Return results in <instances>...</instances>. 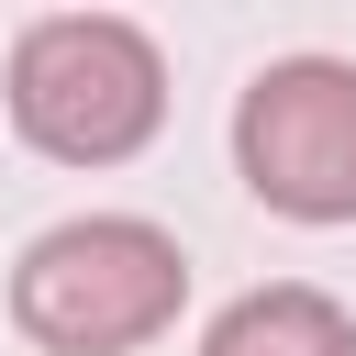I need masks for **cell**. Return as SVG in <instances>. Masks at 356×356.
<instances>
[{
  "label": "cell",
  "mask_w": 356,
  "mask_h": 356,
  "mask_svg": "<svg viewBox=\"0 0 356 356\" xmlns=\"http://www.w3.org/2000/svg\"><path fill=\"white\" fill-rule=\"evenodd\" d=\"M200 356H356V312L312 278H267V289L211 312Z\"/></svg>",
  "instance_id": "obj_4"
},
{
  "label": "cell",
  "mask_w": 356,
  "mask_h": 356,
  "mask_svg": "<svg viewBox=\"0 0 356 356\" xmlns=\"http://www.w3.org/2000/svg\"><path fill=\"white\" fill-rule=\"evenodd\" d=\"M234 178L278 222H356V56H278L234 100Z\"/></svg>",
  "instance_id": "obj_3"
},
{
  "label": "cell",
  "mask_w": 356,
  "mask_h": 356,
  "mask_svg": "<svg viewBox=\"0 0 356 356\" xmlns=\"http://www.w3.org/2000/svg\"><path fill=\"white\" fill-rule=\"evenodd\" d=\"M0 100H11V134L33 156L122 167L167 122V56L122 11H44V22H22L11 67H0Z\"/></svg>",
  "instance_id": "obj_1"
},
{
  "label": "cell",
  "mask_w": 356,
  "mask_h": 356,
  "mask_svg": "<svg viewBox=\"0 0 356 356\" xmlns=\"http://www.w3.org/2000/svg\"><path fill=\"white\" fill-rule=\"evenodd\" d=\"M189 300V256L167 222L145 211H78V222H44L11 267V323L44 345V356H134L178 323Z\"/></svg>",
  "instance_id": "obj_2"
}]
</instances>
